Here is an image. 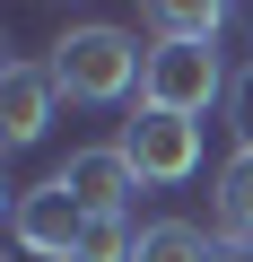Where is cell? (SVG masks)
Instances as JSON below:
<instances>
[{
	"instance_id": "obj_10",
	"label": "cell",
	"mask_w": 253,
	"mask_h": 262,
	"mask_svg": "<svg viewBox=\"0 0 253 262\" xmlns=\"http://www.w3.org/2000/svg\"><path fill=\"white\" fill-rule=\"evenodd\" d=\"M79 262H140V227H131V219H87Z\"/></svg>"
},
{
	"instance_id": "obj_4",
	"label": "cell",
	"mask_w": 253,
	"mask_h": 262,
	"mask_svg": "<svg viewBox=\"0 0 253 262\" xmlns=\"http://www.w3.org/2000/svg\"><path fill=\"white\" fill-rule=\"evenodd\" d=\"M9 236H18V253H44V262H79L87 210L70 201V184H61V175H44L35 192H18V201H9Z\"/></svg>"
},
{
	"instance_id": "obj_2",
	"label": "cell",
	"mask_w": 253,
	"mask_h": 262,
	"mask_svg": "<svg viewBox=\"0 0 253 262\" xmlns=\"http://www.w3.org/2000/svg\"><path fill=\"white\" fill-rule=\"evenodd\" d=\"M227 61H218V44H149V70H140V105L149 114H183V122H201L218 96H227Z\"/></svg>"
},
{
	"instance_id": "obj_1",
	"label": "cell",
	"mask_w": 253,
	"mask_h": 262,
	"mask_svg": "<svg viewBox=\"0 0 253 262\" xmlns=\"http://www.w3.org/2000/svg\"><path fill=\"white\" fill-rule=\"evenodd\" d=\"M53 88L70 96V105H122V96H131L140 88V70H149V44H131V35H122V27H61L53 35Z\"/></svg>"
},
{
	"instance_id": "obj_5",
	"label": "cell",
	"mask_w": 253,
	"mask_h": 262,
	"mask_svg": "<svg viewBox=\"0 0 253 262\" xmlns=\"http://www.w3.org/2000/svg\"><path fill=\"white\" fill-rule=\"evenodd\" d=\"M53 105H61V88H53V70H44V61H0V140H9V149L44 140Z\"/></svg>"
},
{
	"instance_id": "obj_6",
	"label": "cell",
	"mask_w": 253,
	"mask_h": 262,
	"mask_svg": "<svg viewBox=\"0 0 253 262\" xmlns=\"http://www.w3.org/2000/svg\"><path fill=\"white\" fill-rule=\"evenodd\" d=\"M61 184H70V201H79L87 219H122V201L140 192V175H131L122 149H79V158L61 166Z\"/></svg>"
},
{
	"instance_id": "obj_13",
	"label": "cell",
	"mask_w": 253,
	"mask_h": 262,
	"mask_svg": "<svg viewBox=\"0 0 253 262\" xmlns=\"http://www.w3.org/2000/svg\"><path fill=\"white\" fill-rule=\"evenodd\" d=\"M18 262H44V253H18Z\"/></svg>"
},
{
	"instance_id": "obj_8",
	"label": "cell",
	"mask_w": 253,
	"mask_h": 262,
	"mask_svg": "<svg viewBox=\"0 0 253 262\" xmlns=\"http://www.w3.org/2000/svg\"><path fill=\"white\" fill-rule=\"evenodd\" d=\"M210 201H218V227H227V236H253V149H236V158L218 166Z\"/></svg>"
},
{
	"instance_id": "obj_7",
	"label": "cell",
	"mask_w": 253,
	"mask_h": 262,
	"mask_svg": "<svg viewBox=\"0 0 253 262\" xmlns=\"http://www.w3.org/2000/svg\"><path fill=\"white\" fill-rule=\"evenodd\" d=\"M149 35L157 44H218L227 35V9H218V0H149Z\"/></svg>"
},
{
	"instance_id": "obj_12",
	"label": "cell",
	"mask_w": 253,
	"mask_h": 262,
	"mask_svg": "<svg viewBox=\"0 0 253 262\" xmlns=\"http://www.w3.org/2000/svg\"><path fill=\"white\" fill-rule=\"evenodd\" d=\"M210 262H253V236H227V227H218V236H210Z\"/></svg>"
},
{
	"instance_id": "obj_9",
	"label": "cell",
	"mask_w": 253,
	"mask_h": 262,
	"mask_svg": "<svg viewBox=\"0 0 253 262\" xmlns=\"http://www.w3.org/2000/svg\"><path fill=\"white\" fill-rule=\"evenodd\" d=\"M140 262H210V236L192 219H149L140 227Z\"/></svg>"
},
{
	"instance_id": "obj_11",
	"label": "cell",
	"mask_w": 253,
	"mask_h": 262,
	"mask_svg": "<svg viewBox=\"0 0 253 262\" xmlns=\"http://www.w3.org/2000/svg\"><path fill=\"white\" fill-rule=\"evenodd\" d=\"M227 131H236V149H253V61L227 79Z\"/></svg>"
},
{
	"instance_id": "obj_3",
	"label": "cell",
	"mask_w": 253,
	"mask_h": 262,
	"mask_svg": "<svg viewBox=\"0 0 253 262\" xmlns=\"http://www.w3.org/2000/svg\"><path fill=\"white\" fill-rule=\"evenodd\" d=\"M113 149L131 158L140 184H192V175H201V122L131 105V122H122V140H113Z\"/></svg>"
}]
</instances>
